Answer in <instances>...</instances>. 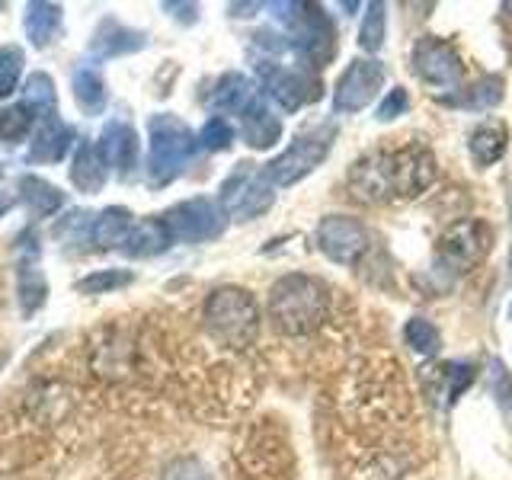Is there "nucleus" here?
<instances>
[{
    "mask_svg": "<svg viewBox=\"0 0 512 480\" xmlns=\"http://www.w3.org/2000/svg\"><path fill=\"white\" fill-rule=\"evenodd\" d=\"M439 167L436 157L423 144H404V148L391 151H372L359 157L349 167L346 189L352 199L365 205H388V202H404L416 199L436 183Z\"/></svg>",
    "mask_w": 512,
    "mask_h": 480,
    "instance_id": "nucleus-1",
    "label": "nucleus"
},
{
    "mask_svg": "<svg viewBox=\"0 0 512 480\" xmlns=\"http://www.w3.org/2000/svg\"><path fill=\"white\" fill-rule=\"evenodd\" d=\"M266 311L272 327L282 336H308L327 320L330 311V292L327 285L304 276V272H288V276L276 279L269 288Z\"/></svg>",
    "mask_w": 512,
    "mask_h": 480,
    "instance_id": "nucleus-2",
    "label": "nucleus"
},
{
    "mask_svg": "<svg viewBox=\"0 0 512 480\" xmlns=\"http://www.w3.org/2000/svg\"><path fill=\"white\" fill-rule=\"evenodd\" d=\"M202 320H205L208 336H212L218 346L247 349L256 343V336H260L263 314H260V304H256V298L247 292V288L224 285L205 298Z\"/></svg>",
    "mask_w": 512,
    "mask_h": 480,
    "instance_id": "nucleus-3",
    "label": "nucleus"
},
{
    "mask_svg": "<svg viewBox=\"0 0 512 480\" xmlns=\"http://www.w3.org/2000/svg\"><path fill=\"white\" fill-rule=\"evenodd\" d=\"M276 20L285 26V39L295 52L304 58L311 68H327L336 55V32L330 16L320 4H304V0H292V4H266Z\"/></svg>",
    "mask_w": 512,
    "mask_h": 480,
    "instance_id": "nucleus-4",
    "label": "nucleus"
},
{
    "mask_svg": "<svg viewBox=\"0 0 512 480\" xmlns=\"http://www.w3.org/2000/svg\"><path fill=\"white\" fill-rule=\"evenodd\" d=\"M151 148H148V180L151 186H167L186 170V164L199 151V135H192V128L176 119L173 112H160L148 122Z\"/></svg>",
    "mask_w": 512,
    "mask_h": 480,
    "instance_id": "nucleus-5",
    "label": "nucleus"
},
{
    "mask_svg": "<svg viewBox=\"0 0 512 480\" xmlns=\"http://www.w3.org/2000/svg\"><path fill=\"white\" fill-rule=\"evenodd\" d=\"M333 138H336V125H317L311 132L298 135L279 157H272L263 167L272 186H295L308 173H314L327 160Z\"/></svg>",
    "mask_w": 512,
    "mask_h": 480,
    "instance_id": "nucleus-6",
    "label": "nucleus"
},
{
    "mask_svg": "<svg viewBox=\"0 0 512 480\" xmlns=\"http://www.w3.org/2000/svg\"><path fill=\"white\" fill-rule=\"evenodd\" d=\"M272 202H276V186H272L263 167H253V164H240L228 180L221 183V192H218V205L224 218H234V221L260 218L263 212H269Z\"/></svg>",
    "mask_w": 512,
    "mask_h": 480,
    "instance_id": "nucleus-7",
    "label": "nucleus"
},
{
    "mask_svg": "<svg viewBox=\"0 0 512 480\" xmlns=\"http://www.w3.org/2000/svg\"><path fill=\"white\" fill-rule=\"evenodd\" d=\"M496 231L490 228V221L484 218H461L455 224H448L439 237V260L445 269H452L455 276L471 272L487 260V253L493 250Z\"/></svg>",
    "mask_w": 512,
    "mask_h": 480,
    "instance_id": "nucleus-8",
    "label": "nucleus"
},
{
    "mask_svg": "<svg viewBox=\"0 0 512 480\" xmlns=\"http://www.w3.org/2000/svg\"><path fill=\"white\" fill-rule=\"evenodd\" d=\"M410 68L423 84L436 87V90H455L464 80V58L458 55V48L442 36L416 39L413 55H410Z\"/></svg>",
    "mask_w": 512,
    "mask_h": 480,
    "instance_id": "nucleus-9",
    "label": "nucleus"
},
{
    "mask_svg": "<svg viewBox=\"0 0 512 480\" xmlns=\"http://www.w3.org/2000/svg\"><path fill=\"white\" fill-rule=\"evenodd\" d=\"M164 224L173 240H183V244H205V240H215L224 234V218L221 205L212 199H186L180 205H173L164 215Z\"/></svg>",
    "mask_w": 512,
    "mask_h": 480,
    "instance_id": "nucleus-10",
    "label": "nucleus"
},
{
    "mask_svg": "<svg viewBox=\"0 0 512 480\" xmlns=\"http://www.w3.org/2000/svg\"><path fill=\"white\" fill-rule=\"evenodd\" d=\"M384 80H388V71L378 58H356L349 61V68L336 80L333 90V109L343 112V116H352V112H362L365 106L375 103V96L381 93Z\"/></svg>",
    "mask_w": 512,
    "mask_h": 480,
    "instance_id": "nucleus-11",
    "label": "nucleus"
},
{
    "mask_svg": "<svg viewBox=\"0 0 512 480\" xmlns=\"http://www.w3.org/2000/svg\"><path fill=\"white\" fill-rule=\"evenodd\" d=\"M314 244L330 263L356 266L368 253V231H365V224L359 218L324 215L317 224V231H314Z\"/></svg>",
    "mask_w": 512,
    "mask_h": 480,
    "instance_id": "nucleus-12",
    "label": "nucleus"
},
{
    "mask_svg": "<svg viewBox=\"0 0 512 480\" xmlns=\"http://www.w3.org/2000/svg\"><path fill=\"white\" fill-rule=\"evenodd\" d=\"M260 80L269 100L285 112H298L301 106L320 100V80L304 68H285V64H260Z\"/></svg>",
    "mask_w": 512,
    "mask_h": 480,
    "instance_id": "nucleus-13",
    "label": "nucleus"
},
{
    "mask_svg": "<svg viewBox=\"0 0 512 480\" xmlns=\"http://www.w3.org/2000/svg\"><path fill=\"white\" fill-rule=\"evenodd\" d=\"M16 298H20V314L32 317L45 298H48V285L39 266V237L36 231H23L16 240Z\"/></svg>",
    "mask_w": 512,
    "mask_h": 480,
    "instance_id": "nucleus-14",
    "label": "nucleus"
},
{
    "mask_svg": "<svg viewBox=\"0 0 512 480\" xmlns=\"http://www.w3.org/2000/svg\"><path fill=\"white\" fill-rule=\"evenodd\" d=\"M96 148H100L103 160L116 170L122 180L135 173L138 167V132L128 122H109L103 128L100 141H96Z\"/></svg>",
    "mask_w": 512,
    "mask_h": 480,
    "instance_id": "nucleus-15",
    "label": "nucleus"
},
{
    "mask_svg": "<svg viewBox=\"0 0 512 480\" xmlns=\"http://www.w3.org/2000/svg\"><path fill=\"white\" fill-rule=\"evenodd\" d=\"M240 138L256 151H266L276 141H282V122L276 112L266 106L263 96H256L244 116H240Z\"/></svg>",
    "mask_w": 512,
    "mask_h": 480,
    "instance_id": "nucleus-16",
    "label": "nucleus"
},
{
    "mask_svg": "<svg viewBox=\"0 0 512 480\" xmlns=\"http://www.w3.org/2000/svg\"><path fill=\"white\" fill-rule=\"evenodd\" d=\"M144 45H148V39H144V32L128 29V26H122L119 20H103L100 29H96L93 42H90V52H93V55H100V58H119V55L141 52Z\"/></svg>",
    "mask_w": 512,
    "mask_h": 480,
    "instance_id": "nucleus-17",
    "label": "nucleus"
},
{
    "mask_svg": "<svg viewBox=\"0 0 512 480\" xmlns=\"http://www.w3.org/2000/svg\"><path fill=\"white\" fill-rule=\"evenodd\" d=\"M170 244H173V237L167 231L164 218H141V221L132 224V231H128L122 253L135 256V260H148V256L164 253Z\"/></svg>",
    "mask_w": 512,
    "mask_h": 480,
    "instance_id": "nucleus-18",
    "label": "nucleus"
},
{
    "mask_svg": "<svg viewBox=\"0 0 512 480\" xmlns=\"http://www.w3.org/2000/svg\"><path fill=\"white\" fill-rule=\"evenodd\" d=\"M71 144H74V128L68 122H61L58 116L39 119L36 138H32V148H29V160H45V164H52V160H61L68 154Z\"/></svg>",
    "mask_w": 512,
    "mask_h": 480,
    "instance_id": "nucleus-19",
    "label": "nucleus"
},
{
    "mask_svg": "<svg viewBox=\"0 0 512 480\" xmlns=\"http://www.w3.org/2000/svg\"><path fill=\"white\" fill-rule=\"evenodd\" d=\"M61 23H64L61 4H42V0H36V4H26L23 29H26V39L36 48H48L52 42H58Z\"/></svg>",
    "mask_w": 512,
    "mask_h": 480,
    "instance_id": "nucleus-20",
    "label": "nucleus"
},
{
    "mask_svg": "<svg viewBox=\"0 0 512 480\" xmlns=\"http://www.w3.org/2000/svg\"><path fill=\"white\" fill-rule=\"evenodd\" d=\"M106 176H109V164L103 160L100 148L93 141H80L77 144V154H74V167H71V183L93 196L106 186Z\"/></svg>",
    "mask_w": 512,
    "mask_h": 480,
    "instance_id": "nucleus-21",
    "label": "nucleus"
},
{
    "mask_svg": "<svg viewBox=\"0 0 512 480\" xmlns=\"http://www.w3.org/2000/svg\"><path fill=\"white\" fill-rule=\"evenodd\" d=\"M256 87L250 84V77L244 74H237V71H228V74H221L218 77V84L212 90V106L218 112H228V116H244L247 106L256 100Z\"/></svg>",
    "mask_w": 512,
    "mask_h": 480,
    "instance_id": "nucleus-22",
    "label": "nucleus"
},
{
    "mask_svg": "<svg viewBox=\"0 0 512 480\" xmlns=\"http://www.w3.org/2000/svg\"><path fill=\"white\" fill-rule=\"evenodd\" d=\"M468 148H471V157L477 167H490L496 160H503V154L509 148V128L500 119L480 122L468 138Z\"/></svg>",
    "mask_w": 512,
    "mask_h": 480,
    "instance_id": "nucleus-23",
    "label": "nucleus"
},
{
    "mask_svg": "<svg viewBox=\"0 0 512 480\" xmlns=\"http://www.w3.org/2000/svg\"><path fill=\"white\" fill-rule=\"evenodd\" d=\"M132 212L122 205H112V208H103L100 215L93 218V231H90V244L96 250H112V247H122L128 231H132Z\"/></svg>",
    "mask_w": 512,
    "mask_h": 480,
    "instance_id": "nucleus-24",
    "label": "nucleus"
},
{
    "mask_svg": "<svg viewBox=\"0 0 512 480\" xmlns=\"http://www.w3.org/2000/svg\"><path fill=\"white\" fill-rule=\"evenodd\" d=\"M20 199L36 218H52L58 208L64 205V192L52 186L42 176H23L20 180Z\"/></svg>",
    "mask_w": 512,
    "mask_h": 480,
    "instance_id": "nucleus-25",
    "label": "nucleus"
},
{
    "mask_svg": "<svg viewBox=\"0 0 512 480\" xmlns=\"http://www.w3.org/2000/svg\"><path fill=\"white\" fill-rule=\"evenodd\" d=\"M503 96H506L503 77H500V74H487V77H480L477 84L464 87L461 96H445V103H452V106H468V109H493V106H500V103H503Z\"/></svg>",
    "mask_w": 512,
    "mask_h": 480,
    "instance_id": "nucleus-26",
    "label": "nucleus"
},
{
    "mask_svg": "<svg viewBox=\"0 0 512 480\" xmlns=\"http://www.w3.org/2000/svg\"><path fill=\"white\" fill-rule=\"evenodd\" d=\"M74 100L77 106L87 112V116H100L106 109V80L100 77V71L93 68H80L74 71Z\"/></svg>",
    "mask_w": 512,
    "mask_h": 480,
    "instance_id": "nucleus-27",
    "label": "nucleus"
},
{
    "mask_svg": "<svg viewBox=\"0 0 512 480\" xmlns=\"http://www.w3.org/2000/svg\"><path fill=\"white\" fill-rule=\"evenodd\" d=\"M23 103L36 109L39 119H48V116H58V96H55V80L36 71L26 77V87H23Z\"/></svg>",
    "mask_w": 512,
    "mask_h": 480,
    "instance_id": "nucleus-28",
    "label": "nucleus"
},
{
    "mask_svg": "<svg viewBox=\"0 0 512 480\" xmlns=\"http://www.w3.org/2000/svg\"><path fill=\"white\" fill-rule=\"evenodd\" d=\"M388 7L381 4V0H372V4H365V20H362V29H359V45L365 52H381L384 45V36H388Z\"/></svg>",
    "mask_w": 512,
    "mask_h": 480,
    "instance_id": "nucleus-29",
    "label": "nucleus"
},
{
    "mask_svg": "<svg viewBox=\"0 0 512 480\" xmlns=\"http://www.w3.org/2000/svg\"><path fill=\"white\" fill-rule=\"evenodd\" d=\"M36 109L26 106V103H16V106H7L0 109V141L4 144H16L29 135V128L36 125Z\"/></svg>",
    "mask_w": 512,
    "mask_h": 480,
    "instance_id": "nucleus-30",
    "label": "nucleus"
},
{
    "mask_svg": "<svg viewBox=\"0 0 512 480\" xmlns=\"http://www.w3.org/2000/svg\"><path fill=\"white\" fill-rule=\"evenodd\" d=\"M404 343L416 352V356H436L439 346H442V336L436 330V324L426 317H413L407 320V327H404Z\"/></svg>",
    "mask_w": 512,
    "mask_h": 480,
    "instance_id": "nucleus-31",
    "label": "nucleus"
},
{
    "mask_svg": "<svg viewBox=\"0 0 512 480\" xmlns=\"http://www.w3.org/2000/svg\"><path fill=\"white\" fill-rule=\"evenodd\" d=\"M135 282V272L128 269H103V272H93V276L80 279L77 288L84 295H106V292H119V288L132 285Z\"/></svg>",
    "mask_w": 512,
    "mask_h": 480,
    "instance_id": "nucleus-32",
    "label": "nucleus"
},
{
    "mask_svg": "<svg viewBox=\"0 0 512 480\" xmlns=\"http://www.w3.org/2000/svg\"><path fill=\"white\" fill-rule=\"evenodd\" d=\"M20 74H23V48L4 45L0 48V100H7V96L16 90Z\"/></svg>",
    "mask_w": 512,
    "mask_h": 480,
    "instance_id": "nucleus-33",
    "label": "nucleus"
},
{
    "mask_svg": "<svg viewBox=\"0 0 512 480\" xmlns=\"http://www.w3.org/2000/svg\"><path fill=\"white\" fill-rule=\"evenodd\" d=\"M234 144V125L224 116H212L199 132V148L205 151H228Z\"/></svg>",
    "mask_w": 512,
    "mask_h": 480,
    "instance_id": "nucleus-34",
    "label": "nucleus"
},
{
    "mask_svg": "<svg viewBox=\"0 0 512 480\" xmlns=\"http://www.w3.org/2000/svg\"><path fill=\"white\" fill-rule=\"evenodd\" d=\"M93 218L96 215H87V212H74V215H68L61 224H58V237L64 240V244H71V247H77V244H87L90 240V231H93Z\"/></svg>",
    "mask_w": 512,
    "mask_h": 480,
    "instance_id": "nucleus-35",
    "label": "nucleus"
},
{
    "mask_svg": "<svg viewBox=\"0 0 512 480\" xmlns=\"http://www.w3.org/2000/svg\"><path fill=\"white\" fill-rule=\"evenodd\" d=\"M160 480H212V474H208V468L192 455H180L173 458L164 474H160Z\"/></svg>",
    "mask_w": 512,
    "mask_h": 480,
    "instance_id": "nucleus-36",
    "label": "nucleus"
},
{
    "mask_svg": "<svg viewBox=\"0 0 512 480\" xmlns=\"http://www.w3.org/2000/svg\"><path fill=\"white\" fill-rule=\"evenodd\" d=\"M490 391L506 413H512V375L503 368V362H493L490 368Z\"/></svg>",
    "mask_w": 512,
    "mask_h": 480,
    "instance_id": "nucleus-37",
    "label": "nucleus"
},
{
    "mask_svg": "<svg viewBox=\"0 0 512 480\" xmlns=\"http://www.w3.org/2000/svg\"><path fill=\"white\" fill-rule=\"evenodd\" d=\"M407 109H410V96H407V90H404V87H391V93L384 96L381 106H378V122H394V119L404 116Z\"/></svg>",
    "mask_w": 512,
    "mask_h": 480,
    "instance_id": "nucleus-38",
    "label": "nucleus"
},
{
    "mask_svg": "<svg viewBox=\"0 0 512 480\" xmlns=\"http://www.w3.org/2000/svg\"><path fill=\"white\" fill-rule=\"evenodd\" d=\"M445 378L452 381V388H448V404H455V400L461 397V391L474 381V365L452 362V365L445 368Z\"/></svg>",
    "mask_w": 512,
    "mask_h": 480,
    "instance_id": "nucleus-39",
    "label": "nucleus"
},
{
    "mask_svg": "<svg viewBox=\"0 0 512 480\" xmlns=\"http://www.w3.org/2000/svg\"><path fill=\"white\" fill-rule=\"evenodd\" d=\"M13 208V196H7V192H0V218H4L7 212Z\"/></svg>",
    "mask_w": 512,
    "mask_h": 480,
    "instance_id": "nucleus-40",
    "label": "nucleus"
},
{
    "mask_svg": "<svg viewBox=\"0 0 512 480\" xmlns=\"http://www.w3.org/2000/svg\"><path fill=\"white\" fill-rule=\"evenodd\" d=\"M509 317H512V304H509Z\"/></svg>",
    "mask_w": 512,
    "mask_h": 480,
    "instance_id": "nucleus-41",
    "label": "nucleus"
},
{
    "mask_svg": "<svg viewBox=\"0 0 512 480\" xmlns=\"http://www.w3.org/2000/svg\"><path fill=\"white\" fill-rule=\"evenodd\" d=\"M509 263H512V253H509Z\"/></svg>",
    "mask_w": 512,
    "mask_h": 480,
    "instance_id": "nucleus-42",
    "label": "nucleus"
},
{
    "mask_svg": "<svg viewBox=\"0 0 512 480\" xmlns=\"http://www.w3.org/2000/svg\"><path fill=\"white\" fill-rule=\"evenodd\" d=\"M0 176H4V170H0Z\"/></svg>",
    "mask_w": 512,
    "mask_h": 480,
    "instance_id": "nucleus-43",
    "label": "nucleus"
}]
</instances>
